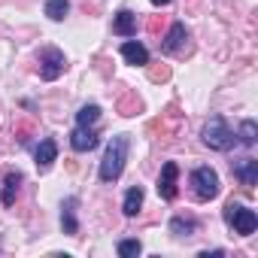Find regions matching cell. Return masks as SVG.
<instances>
[{
    "label": "cell",
    "instance_id": "cell-1",
    "mask_svg": "<svg viewBox=\"0 0 258 258\" xmlns=\"http://www.w3.org/2000/svg\"><path fill=\"white\" fill-rule=\"evenodd\" d=\"M127 146H131V140H127V134H118L109 140L106 152H103V161H100V179L103 182H115L124 170V161H127Z\"/></svg>",
    "mask_w": 258,
    "mask_h": 258
},
{
    "label": "cell",
    "instance_id": "cell-2",
    "mask_svg": "<svg viewBox=\"0 0 258 258\" xmlns=\"http://www.w3.org/2000/svg\"><path fill=\"white\" fill-rule=\"evenodd\" d=\"M204 143L210 146V149H216V152H228V149H234V143H237V137H234V131L225 124V118H210L207 124H204Z\"/></svg>",
    "mask_w": 258,
    "mask_h": 258
},
{
    "label": "cell",
    "instance_id": "cell-3",
    "mask_svg": "<svg viewBox=\"0 0 258 258\" xmlns=\"http://www.w3.org/2000/svg\"><path fill=\"white\" fill-rule=\"evenodd\" d=\"M225 222L234 228V234H240V237H249L255 228H258V216L252 213V210H246L243 204H234V201H228L225 204Z\"/></svg>",
    "mask_w": 258,
    "mask_h": 258
},
{
    "label": "cell",
    "instance_id": "cell-4",
    "mask_svg": "<svg viewBox=\"0 0 258 258\" xmlns=\"http://www.w3.org/2000/svg\"><path fill=\"white\" fill-rule=\"evenodd\" d=\"M191 185H195V195L201 201H213L219 195V176H216L213 167H198L191 173Z\"/></svg>",
    "mask_w": 258,
    "mask_h": 258
},
{
    "label": "cell",
    "instance_id": "cell-5",
    "mask_svg": "<svg viewBox=\"0 0 258 258\" xmlns=\"http://www.w3.org/2000/svg\"><path fill=\"white\" fill-rule=\"evenodd\" d=\"M64 67H67V61H64V52H61V49H46V52L40 55V76H43L46 82L58 79V76L64 73Z\"/></svg>",
    "mask_w": 258,
    "mask_h": 258
},
{
    "label": "cell",
    "instance_id": "cell-6",
    "mask_svg": "<svg viewBox=\"0 0 258 258\" xmlns=\"http://www.w3.org/2000/svg\"><path fill=\"white\" fill-rule=\"evenodd\" d=\"M185 40H188V31H185L182 22H176V25H170V31H167V37H164L161 49H164L167 55H179V52H185Z\"/></svg>",
    "mask_w": 258,
    "mask_h": 258
},
{
    "label": "cell",
    "instance_id": "cell-7",
    "mask_svg": "<svg viewBox=\"0 0 258 258\" xmlns=\"http://www.w3.org/2000/svg\"><path fill=\"white\" fill-rule=\"evenodd\" d=\"M176 176H179V167H176L173 161H167V164L161 167V176H158V195H161L164 201H173V198H176Z\"/></svg>",
    "mask_w": 258,
    "mask_h": 258
},
{
    "label": "cell",
    "instance_id": "cell-8",
    "mask_svg": "<svg viewBox=\"0 0 258 258\" xmlns=\"http://www.w3.org/2000/svg\"><path fill=\"white\" fill-rule=\"evenodd\" d=\"M234 176L240 179L243 188H252V185L258 182V161H255V158H240V161H234Z\"/></svg>",
    "mask_w": 258,
    "mask_h": 258
},
{
    "label": "cell",
    "instance_id": "cell-9",
    "mask_svg": "<svg viewBox=\"0 0 258 258\" xmlns=\"http://www.w3.org/2000/svg\"><path fill=\"white\" fill-rule=\"evenodd\" d=\"M121 58H124L127 64H134V67H146V64H149L146 46H143V43H134V40H127V43L121 46Z\"/></svg>",
    "mask_w": 258,
    "mask_h": 258
},
{
    "label": "cell",
    "instance_id": "cell-10",
    "mask_svg": "<svg viewBox=\"0 0 258 258\" xmlns=\"http://www.w3.org/2000/svg\"><path fill=\"white\" fill-rule=\"evenodd\" d=\"M70 146H73L76 152H88V149H94V146H97V134L91 131V127L79 124L76 131L70 134Z\"/></svg>",
    "mask_w": 258,
    "mask_h": 258
},
{
    "label": "cell",
    "instance_id": "cell-11",
    "mask_svg": "<svg viewBox=\"0 0 258 258\" xmlns=\"http://www.w3.org/2000/svg\"><path fill=\"white\" fill-rule=\"evenodd\" d=\"M112 31H115L118 37H131V34L137 31V16H134L131 10L115 13V19H112Z\"/></svg>",
    "mask_w": 258,
    "mask_h": 258
},
{
    "label": "cell",
    "instance_id": "cell-12",
    "mask_svg": "<svg viewBox=\"0 0 258 258\" xmlns=\"http://www.w3.org/2000/svg\"><path fill=\"white\" fill-rule=\"evenodd\" d=\"M61 225H64V234H76L79 231V222H76V198H67L64 207H61Z\"/></svg>",
    "mask_w": 258,
    "mask_h": 258
},
{
    "label": "cell",
    "instance_id": "cell-13",
    "mask_svg": "<svg viewBox=\"0 0 258 258\" xmlns=\"http://www.w3.org/2000/svg\"><path fill=\"white\" fill-rule=\"evenodd\" d=\"M55 158H58V146H55V140H43V143L37 146V167H40V170H49Z\"/></svg>",
    "mask_w": 258,
    "mask_h": 258
},
{
    "label": "cell",
    "instance_id": "cell-14",
    "mask_svg": "<svg viewBox=\"0 0 258 258\" xmlns=\"http://www.w3.org/2000/svg\"><path fill=\"white\" fill-rule=\"evenodd\" d=\"M19 185H22V173H7V179H4V191H0V201H4V207H13V204H16Z\"/></svg>",
    "mask_w": 258,
    "mask_h": 258
},
{
    "label": "cell",
    "instance_id": "cell-15",
    "mask_svg": "<svg viewBox=\"0 0 258 258\" xmlns=\"http://www.w3.org/2000/svg\"><path fill=\"white\" fill-rule=\"evenodd\" d=\"M140 207H143V188H140V185L127 188V195H124V204H121L124 216H137V213H140Z\"/></svg>",
    "mask_w": 258,
    "mask_h": 258
},
{
    "label": "cell",
    "instance_id": "cell-16",
    "mask_svg": "<svg viewBox=\"0 0 258 258\" xmlns=\"http://www.w3.org/2000/svg\"><path fill=\"white\" fill-rule=\"evenodd\" d=\"M140 109H143V103H140V97H137L134 91L121 94V100H118V112H121V115H137Z\"/></svg>",
    "mask_w": 258,
    "mask_h": 258
},
{
    "label": "cell",
    "instance_id": "cell-17",
    "mask_svg": "<svg viewBox=\"0 0 258 258\" xmlns=\"http://www.w3.org/2000/svg\"><path fill=\"white\" fill-rule=\"evenodd\" d=\"M97 118H100V106H97V103H85V106L76 112V121H79V124H85V127H91Z\"/></svg>",
    "mask_w": 258,
    "mask_h": 258
},
{
    "label": "cell",
    "instance_id": "cell-18",
    "mask_svg": "<svg viewBox=\"0 0 258 258\" xmlns=\"http://www.w3.org/2000/svg\"><path fill=\"white\" fill-rule=\"evenodd\" d=\"M67 13H70V4H67V0H49V4H46V16H49L52 22H64Z\"/></svg>",
    "mask_w": 258,
    "mask_h": 258
},
{
    "label": "cell",
    "instance_id": "cell-19",
    "mask_svg": "<svg viewBox=\"0 0 258 258\" xmlns=\"http://www.w3.org/2000/svg\"><path fill=\"white\" fill-rule=\"evenodd\" d=\"M170 231H173L176 237H191V234H195V222H191V219L176 216V219L170 222Z\"/></svg>",
    "mask_w": 258,
    "mask_h": 258
},
{
    "label": "cell",
    "instance_id": "cell-20",
    "mask_svg": "<svg viewBox=\"0 0 258 258\" xmlns=\"http://www.w3.org/2000/svg\"><path fill=\"white\" fill-rule=\"evenodd\" d=\"M255 137H258V124H255L252 118H246V121L240 124V143L252 146V143H255Z\"/></svg>",
    "mask_w": 258,
    "mask_h": 258
},
{
    "label": "cell",
    "instance_id": "cell-21",
    "mask_svg": "<svg viewBox=\"0 0 258 258\" xmlns=\"http://www.w3.org/2000/svg\"><path fill=\"white\" fill-rule=\"evenodd\" d=\"M140 252H143L140 240H121V243H118V255H121V258H137Z\"/></svg>",
    "mask_w": 258,
    "mask_h": 258
},
{
    "label": "cell",
    "instance_id": "cell-22",
    "mask_svg": "<svg viewBox=\"0 0 258 258\" xmlns=\"http://www.w3.org/2000/svg\"><path fill=\"white\" fill-rule=\"evenodd\" d=\"M146 67H149V64H146ZM149 79H152V82H167V79H170V67H167V64H152V67H149Z\"/></svg>",
    "mask_w": 258,
    "mask_h": 258
},
{
    "label": "cell",
    "instance_id": "cell-23",
    "mask_svg": "<svg viewBox=\"0 0 258 258\" xmlns=\"http://www.w3.org/2000/svg\"><path fill=\"white\" fill-rule=\"evenodd\" d=\"M31 131H34V124H31V121H19V124H16V137H19L22 143L31 137Z\"/></svg>",
    "mask_w": 258,
    "mask_h": 258
},
{
    "label": "cell",
    "instance_id": "cell-24",
    "mask_svg": "<svg viewBox=\"0 0 258 258\" xmlns=\"http://www.w3.org/2000/svg\"><path fill=\"white\" fill-rule=\"evenodd\" d=\"M146 28H149V34H158V31H161V28H164V19H161V16H152V19H149V25H146Z\"/></svg>",
    "mask_w": 258,
    "mask_h": 258
},
{
    "label": "cell",
    "instance_id": "cell-25",
    "mask_svg": "<svg viewBox=\"0 0 258 258\" xmlns=\"http://www.w3.org/2000/svg\"><path fill=\"white\" fill-rule=\"evenodd\" d=\"M152 4H155V7H167V4H170V0H152Z\"/></svg>",
    "mask_w": 258,
    "mask_h": 258
}]
</instances>
